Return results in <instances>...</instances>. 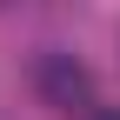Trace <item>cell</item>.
Here are the masks:
<instances>
[{
  "label": "cell",
  "mask_w": 120,
  "mask_h": 120,
  "mask_svg": "<svg viewBox=\"0 0 120 120\" xmlns=\"http://www.w3.org/2000/svg\"><path fill=\"white\" fill-rule=\"evenodd\" d=\"M40 87H47L53 100H73V94H87V73L67 67V60H40Z\"/></svg>",
  "instance_id": "6da1fadb"
},
{
  "label": "cell",
  "mask_w": 120,
  "mask_h": 120,
  "mask_svg": "<svg viewBox=\"0 0 120 120\" xmlns=\"http://www.w3.org/2000/svg\"><path fill=\"white\" fill-rule=\"evenodd\" d=\"M87 120H120V107H94V113H87Z\"/></svg>",
  "instance_id": "7a4b0ae2"
}]
</instances>
